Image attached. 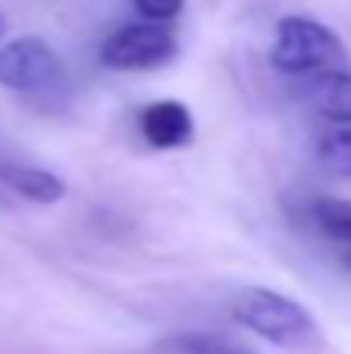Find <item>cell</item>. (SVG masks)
<instances>
[{"label": "cell", "instance_id": "6da1fadb", "mask_svg": "<svg viewBox=\"0 0 351 354\" xmlns=\"http://www.w3.org/2000/svg\"><path fill=\"white\" fill-rule=\"evenodd\" d=\"M0 86L45 107H62L73 97V80L62 55L38 35L0 41Z\"/></svg>", "mask_w": 351, "mask_h": 354}, {"label": "cell", "instance_id": "7a4b0ae2", "mask_svg": "<svg viewBox=\"0 0 351 354\" xmlns=\"http://www.w3.org/2000/svg\"><path fill=\"white\" fill-rule=\"evenodd\" d=\"M269 62L276 73L300 76V80H314V76L331 73V69H351L348 48L338 38V31L317 17H307V14L279 17Z\"/></svg>", "mask_w": 351, "mask_h": 354}, {"label": "cell", "instance_id": "3957f363", "mask_svg": "<svg viewBox=\"0 0 351 354\" xmlns=\"http://www.w3.org/2000/svg\"><path fill=\"white\" fill-rule=\"evenodd\" d=\"M231 317L251 330L255 337L276 344V348H307L317 341V320L314 313L276 292V289H265V286H248L234 296L231 303Z\"/></svg>", "mask_w": 351, "mask_h": 354}, {"label": "cell", "instance_id": "277c9868", "mask_svg": "<svg viewBox=\"0 0 351 354\" xmlns=\"http://www.w3.org/2000/svg\"><path fill=\"white\" fill-rule=\"evenodd\" d=\"M179 52L172 31L159 21H131L117 28L100 48V62L117 73H141L172 62Z\"/></svg>", "mask_w": 351, "mask_h": 354}, {"label": "cell", "instance_id": "5b68a950", "mask_svg": "<svg viewBox=\"0 0 351 354\" xmlns=\"http://www.w3.org/2000/svg\"><path fill=\"white\" fill-rule=\"evenodd\" d=\"M0 186L21 196L24 203L38 207H55L66 200L69 186L59 172L38 169V165H21V162H0Z\"/></svg>", "mask_w": 351, "mask_h": 354}, {"label": "cell", "instance_id": "8992f818", "mask_svg": "<svg viewBox=\"0 0 351 354\" xmlns=\"http://www.w3.org/2000/svg\"><path fill=\"white\" fill-rule=\"evenodd\" d=\"M138 127L152 148H183L193 141V114L179 100H155L141 111Z\"/></svg>", "mask_w": 351, "mask_h": 354}, {"label": "cell", "instance_id": "52a82bcc", "mask_svg": "<svg viewBox=\"0 0 351 354\" xmlns=\"http://www.w3.org/2000/svg\"><path fill=\"white\" fill-rule=\"evenodd\" d=\"M310 104L331 124H351V69H331L314 76Z\"/></svg>", "mask_w": 351, "mask_h": 354}, {"label": "cell", "instance_id": "ba28073f", "mask_svg": "<svg viewBox=\"0 0 351 354\" xmlns=\"http://www.w3.org/2000/svg\"><path fill=\"white\" fill-rule=\"evenodd\" d=\"M310 217H314L317 231L327 237V241L351 248V200L321 196V200L310 203Z\"/></svg>", "mask_w": 351, "mask_h": 354}, {"label": "cell", "instance_id": "9c48e42d", "mask_svg": "<svg viewBox=\"0 0 351 354\" xmlns=\"http://www.w3.org/2000/svg\"><path fill=\"white\" fill-rule=\"evenodd\" d=\"M317 151H321V162L334 176H348L351 179V124H338L331 134H324Z\"/></svg>", "mask_w": 351, "mask_h": 354}, {"label": "cell", "instance_id": "30bf717a", "mask_svg": "<svg viewBox=\"0 0 351 354\" xmlns=\"http://www.w3.org/2000/svg\"><path fill=\"white\" fill-rule=\"evenodd\" d=\"M165 348L176 354H255L234 341L214 337V334H183V337H172Z\"/></svg>", "mask_w": 351, "mask_h": 354}, {"label": "cell", "instance_id": "8fae6325", "mask_svg": "<svg viewBox=\"0 0 351 354\" xmlns=\"http://www.w3.org/2000/svg\"><path fill=\"white\" fill-rule=\"evenodd\" d=\"M183 3H186V0H134V10H138L145 21L165 24V21H172V17L183 14Z\"/></svg>", "mask_w": 351, "mask_h": 354}, {"label": "cell", "instance_id": "7c38bea8", "mask_svg": "<svg viewBox=\"0 0 351 354\" xmlns=\"http://www.w3.org/2000/svg\"><path fill=\"white\" fill-rule=\"evenodd\" d=\"M3 31H7V24H3V17H0V41H3Z\"/></svg>", "mask_w": 351, "mask_h": 354}, {"label": "cell", "instance_id": "4fadbf2b", "mask_svg": "<svg viewBox=\"0 0 351 354\" xmlns=\"http://www.w3.org/2000/svg\"><path fill=\"white\" fill-rule=\"evenodd\" d=\"M345 265H348V268H351V251H348V254H345Z\"/></svg>", "mask_w": 351, "mask_h": 354}]
</instances>
